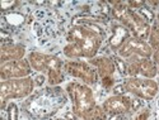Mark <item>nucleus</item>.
Returning a JSON list of instances; mask_svg holds the SVG:
<instances>
[{"label": "nucleus", "instance_id": "obj_23", "mask_svg": "<svg viewBox=\"0 0 159 120\" xmlns=\"http://www.w3.org/2000/svg\"><path fill=\"white\" fill-rule=\"evenodd\" d=\"M139 14L147 20L148 23H150V24H153L154 23V20H155V13H154V10H152L150 8H148L147 5H145L144 8H141L140 10H136Z\"/></svg>", "mask_w": 159, "mask_h": 120}, {"label": "nucleus", "instance_id": "obj_14", "mask_svg": "<svg viewBox=\"0 0 159 120\" xmlns=\"http://www.w3.org/2000/svg\"><path fill=\"white\" fill-rule=\"evenodd\" d=\"M88 62L97 70L99 80L104 77H115L116 64L113 62L112 56H107V55L96 56L94 58L88 60Z\"/></svg>", "mask_w": 159, "mask_h": 120}, {"label": "nucleus", "instance_id": "obj_30", "mask_svg": "<svg viewBox=\"0 0 159 120\" xmlns=\"http://www.w3.org/2000/svg\"><path fill=\"white\" fill-rule=\"evenodd\" d=\"M112 92H113V95H126L127 92H126V89L124 86V84H116L112 89Z\"/></svg>", "mask_w": 159, "mask_h": 120}, {"label": "nucleus", "instance_id": "obj_11", "mask_svg": "<svg viewBox=\"0 0 159 120\" xmlns=\"http://www.w3.org/2000/svg\"><path fill=\"white\" fill-rule=\"evenodd\" d=\"M131 32L126 28L125 25H122L121 23L118 22H111L110 23V34H108V38H107V44H108V48L115 53L118 52L125 43L126 41L131 37Z\"/></svg>", "mask_w": 159, "mask_h": 120}, {"label": "nucleus", "instance_id": "obj_28", "mask_svg": "<svg viewBox=\"0 0 159 120\" xmlns=\"http://www.w3.org/2000/svg\"><path fill=\"white\" fill-rule=\"evenodd\" d=\"M126 5L130 10H140L141 8L145 6V2H140V0H130V2H126Z\"/></svg>", "mask_w": 159, "mask_h": 120}, {"label": "nucleus", "instance_id": "obj_1", "mask_svg": "<svg viewBox=\"0 0 159 120\" xmlns=\"http://www.w3.org/2000/svg\"><path fill=\"white\" fill-rule=\"evenodd\" d=\"M32 32L37 38V42L43 47L65 37L70 28L68 20H71V17L66 14V8L52 6L50 2L46 6L36 8V10L32 11Z\"/></svg>", "mask_w": 159, "mask_h": 120}, {"label": "nucleus", "instance_id": "obj_29", "mask_svg": "<svg viewBox=\"0 0 159 120\" xmlns=\"http://www.w3.org/2000/svg\"><path fill=\"white\" fill-rule=\"evenodd\" d=\"M33 80H34V84H36V87H43V85H45V82H47V77H46V75H43V73H37L34 77H33Z\"/></svg>", "mask_w": 159, "mask_h": 120}, {"label": "nucleus", "instance_id": "obj_34", "mask_svg": "<svg viewBox=\"0 0 159 120\" xmlns=\"http://www.w3.org/2000/svg\"><path fill=\"white\" fill-rule=\"evenodd\" d=\"M50 120H66L65 118H52V119H50Z\"/></svg>", "mask_w": 159, "mask_h": 120}, {"label": "nucleus", "instance_id": "obj_3", "mask_svg": "<svg viewBox=\"0 0 159 120\" xmlns=\"http://www.w3.org/2000/svg\"><path fill=\"white\" fill-rule=\"evenodd\" d=\"M66 43H74L82 49L85 60H92L98 56V52L106 39L97 32L89 29L85 25L74 24L65 35Z\"/></svg>", "mask_w": 159, "mask_h": 120}, {"label": "nucleus", "instance_id": "obj_10", "mask_svg": "<svg viewBox=\"0 0 159 120\" xmlns=\"http://www.w3.org/2000/svg\"><path fill=\"white\" fill-rule=\"evenodd\" d=\"M103 110L108 115H126L132 113L131 96L126 95H111L102 102Z\"/></svg>", "mask_w": 159, "mask_h": 120}, {"label": "nucleus", "instance_id": "obj_8", "mask_svg": "<svg viewBox=\"0 0 159 120\" xmlns=\"http://www.w3.org/2000/svg\"><path fill=\"white\" fill-rule=\"evenodd\" d=\"M116 55L124 60H127L132 56L141 57V58H152L153 49L147 41H143V39L131 35L126 41V43L118 49Z\"/></svg>", "mask_w": 159, "mask_h": 120}, {"label": "nucleus", "instance_id": "obj_5", "mask_svg": "<svg viewBox=\"0 0 159 120\" xmlns=\"http://www.w3.org/2000/svg\"><path fill=\"white\" fill-rule=\"evenodd\" d=\"M36 90V84L32 76L23 78H13L2 81L0 84V100H2V110L11 100H23L30 97Z\"/></svg>", "mask_w": 159, "mask_h": 120}, {"label": "nucleus", "instance_id": "obj_15", "mask_svg": "<svg viewBox=\"0 0 159 120\" xmlns=\"http://www.w3.org/2000/svg\"><path fill=\"white\" fill-rule=\"evenodd\" d=\"M25 55H27V48L22 43L2 44V48H0V63L23 60L25 58Z\"/></svg>", "mask_w": 159, "mask_h": 120}, {"label": "nucleus", "instance_id": "obj_2", "mask_svg": "<svg viewBox=\"0 0 159 120\" xmlns=\"http://www.w3.org/2000/svg\"><path fill=\"white\" fill-rule=\"evenodd\" d=\"M66 91L59 86H46L27 97L22 105L23 114L31 120H50L68 102Z\"/></svg>", "mask_w": 159, "mask_h": 120}, {"label": "nucleus", "instance_id": "obj_31", "mask_svg": "<svg viewBox=\"0 0 159 120\" xmlns=\"http://www.w3.org/2000/svg\"><path fill=\"white\" fill-rule=\"evenodd\" d=\"M62 118H65L66 120H80L76 114H74V111H73L71 109L66 111V113L64 114V116H62Z\"/></svg>", "mask_w": 159, "mask_h": 120}, {"label": "nucleus", "instance_id": "obj_13", "mask_svg": "<svg viewBox=\"0 0 159 120\" xmlns=\"http://www.w3.org/2000/svg\"><path fill=\"white\" fill-rule=\"evenodd\" d=\"M150 28H152L150 23L145 20L138 11L131 10V22L127 29L131 32L132 35L139 39H143V41H148L150 34Z\"/></svg>", "mask_w": 159, "mask_h": 120}, {"label": "nucleus", "instance_id": "obj_35", "mask_svg": "<svg viewBox=\"0 0 159 120\" xmlns=\"http://www.w3.org/2000/svg\"><path fill=\"white\" fill-rule=\"evenodd\" d=\"M155 81H157V84H158V86H159V78H158V80H155Z\"/></svg>", "mask_w": 159, "mask_h": 120}, {"label": "nucleus", "instance_id": "obj_26", "mask_svg": "<svg viewBox=\"0 0 159 120\" xmlns=\"http://www.w3.org/2000/svg\"><path fill=\"white\" fill-rule=\"evenodd\" d=\"M150 114H152L150 108H145V106H144L143 109H140V110L136 113L134 120H149Z\"/></svg>", "mask_w": 159, "mask_h": 120}, {"label": "nucleus", "instance_id": "obj_24", "mask_svg": "<svg viewBox=\"0 0 159 120\" xmlns=\"http://www.w3.org/2000/svg\"><path fill=\"white\" fill-rule=\"evenodd\" d=\"M20 2H2L0 3V9H2L3 14L5 13H10V11H16L18 9V6H20Z\"/></svg>", "mask_w": 159, "mask_h": 120}, {"label": "nucleus", "instance_id": "obj_6", "mask_svg": "<svg viewBox=\"0 0 159 120\" xmlns=\"http://www.w3.org/2000/svg\"><path fill=\"white\" fill-rule=\"evenodd\" d=\"M126 92L143 101H152L159 94V86L155 80L144 77H125L122 81Z\"/></svg>", "mask_w": 159, "mask_h": 120}, {"label": "nucleus", "instance_id": "obj_4", "mask_svg": "<svg viewBox=\"0 0 159 120\" xmlns=\"http://www.w3.org/2000/svg\"><path fill=\"white\" fill-rule=\"evenodd\" d=\"M65 91L71 102V110L80 120H85L89 113L98 105L92 86H88L80 81H71L66 84Z\"/></svg>", "mask_w": 159, "mask_h": 120}, {"label": "nucleus", "instance_id": "obj_32", "mask_svg": "<svg viewBox=\"0 0 159 120\" xmlns=\"http://www.w3.org/2000/svg\"><path fill=\"white\" fill-rule=\"evenodd\" d=\"M152 60L154 61V63L157 66H159V49H155L153 51V56H152Z\"/></svg>", "mask_w": 159, "mask_h": 120}, {"label": "nucleus", "instance_id": "obj_7", "mask_svg": "<svg viewBox=\"0 0 159 120\" xmlns=\"http://www.w3.org/2000/svg\"><path fill=\"white\" fill-rule=\"evenodd\" d=\"M64 72L70 75L74 78L80 80V82L93 86L98 82L97 70L88 61L83 60H66L64 61Z\"/></svg>", "mask_w": 159, "mask_h": 120}, {"label": "nucleus", "instance_id": "obj_18", "mask_svg": "<svg viewBox=\"0 0 159 120\" xmlns=\"http://www.w3.org/2000/svg\"><path fill=\"white\" fill-rule=\"evenodd\" d=\"M27 18L28 15L20 14L18 11L5 13V14H3V25L7 24L10 29H17L24 23H27Z\"/></svg>", "mask_w": 159, "mask_h": 120}, {"label": "nucleus", "instance_id": "obj_33", "mask_svg": "<svg viewBox=\"0 0 159 120\" xmlns=\"http://www.w3.org/2000/svg\"><path fill=\"white\" fill-rule=\"evenodd\" d=\"M155 119L159 120V94L155 97Z\"/></svg>", "mask_w": 159, "mask_h": 120}, {"label": "nucleus", "instance_id": "obj_22", "mask_svg": "<svg viewBox=\"0 0 159 120\" xmlns=\"http://www.w3.org/2000/svg\"><path fill=\"white\" fill-rule=\"evenodd\" d=\"M7 120H18L19 118V110L16 102H9L7 106Z\"/></svg>", "mask_w": 159, "mask_h": 120}, {"label": "nucleus", "instance_id": "obj_36", "mask_svg": "<svg viewBox=\"0 0 159 120\" xmlns=\"http://www.w3.org/2000/svg\"><path fill=\"white\" fill-rule=\"evenodd\" d=\"M158 76H159V66H158Z\"/></svg>", "mask_w": 159, "mask_h": 120}, {"label": "nucleus", "instance_id": "obj_12", "mask_svg": "<svg viewBox=\"0 0 159 120\" xmlns=\"http://www.w3.org/2000/svg\"><path fill=\"white\" fill-rule=\"evenodd\" d=\"M46 77L48 86H59L65 80L64 62L55 55H50V62H48Z\"/></svg>", "mask_w": 159, "mask_h": 120}, {"label": "nucleus", "instance_id": "obj_25", "mask_svg": "<svg viewBox=\"0 0 159 120\" xmlns=\"http://www.w3.org/2000/svg\"><path fill=\"white\" fill-rule=\"evenodd\" d=\"M101 85H102V87L106 91H110L116 85V80H115V77H104V78H101Z\"/></svg>", "mask_w": 159, "mask_h": 120}, {"label": "nucleus", "instance_id": "obj_19", "mask_svg": "<svg viewBox=\"0 0 159 120\" xmlns=\"http://www.w3.org/2000/svg\"><path fill=\"white\" fill-rule=\"evenodd\" d=\"M62 53L68 60H82V58H84L82 49L74 43H66L62 47Z\"/></svg>", "mask_w": 159, "mask_h": 120}, {"label": "nucleus", "instance_id": "obj_21", "mask_svg": "<svg viewBox=\"0 0 159 120\" xmlns=\"http://www.w3.org/2000/svg\"><path fill=\"white\" fill-rule=\"evenodd\" d=\"M112 58H113V62L116 64V71L120 73L124 78L127 77V62H126V60L121 58L120 56H117V55H112Z\"/></svg>", "mask_w": 159, "mask_h": 120}, {"label": "nucleus", "instance_id": "obj_16", "mask_svg": "<svg viewBox=\"0 0 159 120\" xmlns=\"http://www.w3.org/2000/svg\"><path fill=\"white\" fill-rule=\"evenodd\" d=\"M27 60L32 70L36 73H46L50 62V53H43L38 51H32L27 55Z\"/></svg>", "mask_w": 159, "mask_h": 120}, {"label": "nucleus", "instance_id": "obj_20", "mask_svg": "<svg viewBox=\"0 0 159 120\" xmlns=\"http://www.w3.org/2000/svg\"><path fill=\"white\" fill-rule=\"evenodd\" d=\"M147 42L149 43L153 51L159 49V20H154V23L152 24L150 34Z\"/></svg>", "mask_w": 159, "mask_h": 120}, {"label": "nucleus", "instance_id": "obj_17", "mask_svg": "<svg viewBox=\"0 0 159 120\" xmlns=\"http://www.w3.org/2000/svg\"><path fill=\"white\" fill-rule=\"evenodd\" d=\"M139 64V77L144 78H155L158 76V66L152 58H141L138 60Z\"/></svg>", "mask_w": 159, "mask_h": 120}, {"label": "nucleus", "instance_id": "obj_9", "mask_svg": "<svg viewBox=\"0 0 159 120\" xmlns=\"http://www.w3.org/2000/svg\"><path fill=\"white\" fill-rule=\"evenodd\" d=\"M32 67L27 60V57L23 60L9 61L5 63H0V80L7 81L13 78H23L32 76Z\"/></svg>", "mask_w": 159, "mask_h": 120}, {"label": "nucleus", "instance_id": "obj_27", "mask_svg": "<svg viewBox=\"0 0 159 120\" xmlns=\"http://www.w3.org/2000/svg\"><path fill=\"white\" fill-rule=\"evenodd\" d=\"M131 108H132V113H138L140 109L144 108V101L139 97L132 96L131 97Z\"/></svg>", "mask_w": 159, "mask_h": 120}]
</instances>
